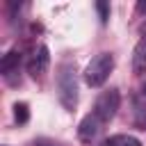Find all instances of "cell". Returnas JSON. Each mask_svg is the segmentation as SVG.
Returning a JSON list of instances; mask_svg holds the SVG:
<instances>
[{"instance_id": "cell-8", "label": "cell", "mask_w": 146, "mask_h": 146, "mask_svg": "<svg viewBox=\"0 0 146 146\" xmlns=\"http://www.w3.org/2000/svg\"><path fill=\"white\" fill-rule=\"evenodd\" d=\"M100 146H141V144H139V139H135V137H128V135H114V137L105 139Z\"/></svg>"}, {"instance_id": "cell-2", "label": "cell", "mask_w": 146, "mask_h": 146, "mask_svg": "<svg viewBox=\"0 0 146 146\" xmlns=\"http://www.w3.org/2000/svg\"><path fill=\"white\" fill-rule=\"evenodd\" d=\"M112 68H114V57H112L110 52H98V55L87 64V68H84V82H87L89 87H100V84H105V80L110 78Z\"/></svg>"}, {"instance_id": "cell-9", "label": "cell", "mask_w": 146, "mask_h": 146, "mask_svg": "<svg viewBox=\"0 0 146 146\" xmlns=\"http://www.w3.org/2000/svg\"><path fill=\"white\" fill-rule=\"evenodd\" d=\"M14 119H16V123H27V119H30V110H27V105L25 103H16L14 105Z\"/></svg>"}, {"instance_id": "cell-12", "label": "cell", "mask_w": 146, "mask_h": 146, "mask_svg": "<svg viewBox=\"0 0 146 146\" xmlns=\"http://www.w3.org/2000/svg\"><path fill=\"white\" fill-rule=\"evenodd\" d=\"M144 94H146V87H144Z\"/></svg>"}, {"instance_id": "cell-1", "label": "cell", "mask_w": 146, "mask_h": 146, "mask_svg": "<svg viewBox=\"0 0 146 146\" xmlns=\"http://www.w3.org/2000/svg\"><path fill=\"white\" fill-rule=\"evenodd\" d=\"M57 94H59V103L64 105V110H75L78 105V80H75V71L73 64L64 62L59 66L57 73Z\"/></svg>"}, {"instance_id": "cell-4", "label": "cell", "mask_w": 146, "mask_h": 146, "mask_svg": "<svg viewBox=\"0 0 146 146\" xmlns=\"http://www.w3.org/2000/svg\"><path fill=\"white\" fill-rule=\"evenodd\" d=\"M48 64H50V52H48V46L41 43V46L34 50V55H32V59H30V64H27V71H30L32 78H41V75L48 71Z\"/></svg>"}, {"instance_id": "cell-6", "label": "cell", "mask_w": 146, "mask_h": 146, "mask_svg": "<svg viewBox=\"0 0 146 146\" xmlns=\"http://www.w3.org/2000/svg\"><path fill=\"white\" fill-rule=\"evenodd\" d=\"M21 52L16 50V48H11L5 57H2V62H0V71H2V75H5V80L9 82V84H14L16 82V75H18V68H21Z\"/></svg>"}, {"instance_id": "cell-13", "label": "cell", "mask_w": 146, "mask_h": 146, "mask_svg": "<svg viewBox=\"0 0 146 146\" xmlns=\"http://www.w3.org/2000/svg\"><path fill=\"white\" fill-rule=\"evenodd\" d=\"M5 146H7V144H5Z\"/></svg>"}, {"instance_id": "cell-10", "label": "cell", "mask_w": 146, "mask_h": 146, "mask_svg": "<svg viewBox=\"0 0 146 146\" xmlns=\"http://www.w3.org/2000/svg\"><path fill=\"white\" fill-rule=\"evenodd\" d=\"M96 11L100 16V23H107V18H110V5L100 0V2H96Z\"/></svg>"}, {"instance_id": "cell-11", "label": "cell", "mask_w": 146, "mask_h": 146, "mask_svg": "<svg viewBox=\"0 0 146 146\" xmlns=\"http://www.w3.org/2000/svg\"><path fill=\"white\" fill-rule=\"evenodd\" d=\"M34 146H57V144H50V141H43V139H39V141H34Z\"/></svg>"}, {"instance_id": "cell-7", "label": "cell", "mask_w": 146, "mask_h": 146, "mask_svg": "<svg viewBox=\"0 0 146 146\" xmlns=\"http://www.w3.org/2000/svg\"><path fill=\"white\" fill-rule=\"evenodd\" d=\"M132 71L137 75L146 73V34L137 41V46L132 50Z\"/></svg>"}, {"instance_id": "cell-3", "label": "cell", "mask_w": 146, "mask_h": 146, "mask_svg": "<svg viewBox=\"0 0 146 146\" xmlns=\"http://www.w3.org/2000/svg\"><path fill=\"white\" fill-rule=\"evenodd\" d=\"M119 103H121V96H119V91H116V89L103 91V94L96 98L94 114H96L103 123H107V121H112V119H114V114H116V110H119Z\"/></svg>"}, {"instance_id": "cell-5", "label": "cell", "mask_w": 146, "mask_h": 146, "mask_svg": "<svg viewBox=\"0 0 146 146\" xmlns=\"http://www.w3.org/2000/svg\"><path fill=\"white\" fill-rule=\"evenodd\" d=\"M100 128H103V121L91 112V114H87L82 121H80V125H78V137L82 139V141H87V144H91L96 137H98V132H100Z\"/></svg>"}]
</instances>
